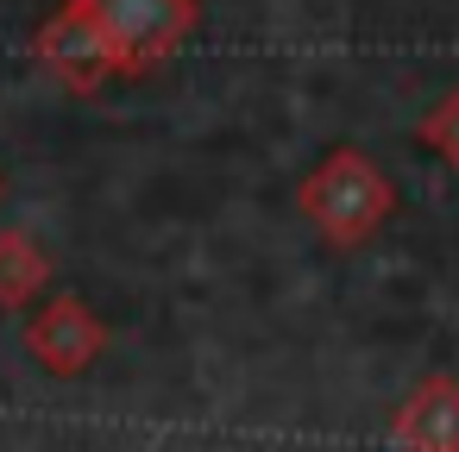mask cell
I'll return each instance as SVG.
<instances>
[{
  "label": "cell",
  "instance_id": "1",
  "mask_svg": "<svg viewBox=\"0 0 459 452\" xmlns=\"http://www.w3.org/2000/svg\"><path fill=\"white\" fill-rule=\"evenodd\" d=\"M296 208H302V220H308L327 245L359 252V245L377 239L384 220L396 214V183L377 170L371 151H359V145H333V151L296 183Z\"/></svg>",
  "mask_w": 459,
  "mask_h": 452
},
{
  "label": "cell",
  "instance_id": "2",
  "mask_svg": "<svg viewBox=\"0 0 459 452\" xmlns=\"http://www.w3.org/2000/svg\"><path fill=\"white\" fill-rule=\"evenodd\" d=\"M95 20L114 45V70L133 82L195 32V0H95Z\"/></svg>",
  "mask_w": 459,
  "mask_h": 452
},
{
  "label": "cell",
  "instance_id": "3",
  "mask_svg": "<svg viewBox=\"0 0 459 452\" xmlns=\"http://www.w3.org/2000/svg\"><path fill=\"white\" fill-rule=\"evenodd\" d=\"M32 57L70 89V95H95L108 89L120 70H114V45L95 20V0H64V7L32 32Z\"/></svg>",
  "mask_w": 459,
  "mask_h": 452
},
{
  "label": "cell",
  "instance_id": "6",
  "mask_svg": "<svg viewBox=\"0 0 459 452\" xmlns=\"http://www.w3.org/2000/svg\"><path fill=\"white\" fill-rule=\"evenodd\" d=\"M45 283H51L45 239L26 233V226H7V233H0V308H7V314L13 308H32Z\"/></svg>",
  "mask_w": 459,
  "mask_h": 452
},
{
  "label": "cell",
  "instance_id": "7",
  "mask_svg": "<svg viewBox=\"0 0 459 452\" xmlns=\"http://www.w3.org/2000/svg\"><path fill=\"white\" fill-rule=\"evenodd\" d=\"M415 139H421V145H428V151L459 176V89H446V95L415 120Z\"/></svg>",
  "mask_w": 459,
  "mask_h": 452
},
{
  "label": "cell",
  "instance_id": "4",
  "mask_svg": "<svg viewBox=\"0 0 459 452\" xmlns=\"http://www.w3.org/2000/svg\"><path fill=\"white\" fill-rule=\"evenodd\" d=\"M26 352L39 358V371L51 377H82L101 352H108V327L95 320V308L70 289H57L32 320H26Z\"/></svg>",
  "mask_w": 459,
  "mask_h": 452
},
{
  "label": "cell",
  "instance_id": "5",
  "mask_svg": "<svg viewBox=\"0 0 459 452\" xmlns=\"http://www.w3.org/2000/svg\"><path fill=\"white\" fill-rule=\"evenodd\" d=\"M390 439H396V446L453 452V446H459V377H428V383H415L409 402L396 408Z\"/></svg>",
  "mask_w": 459,
  "mask_h": 452
}]
</instances>
